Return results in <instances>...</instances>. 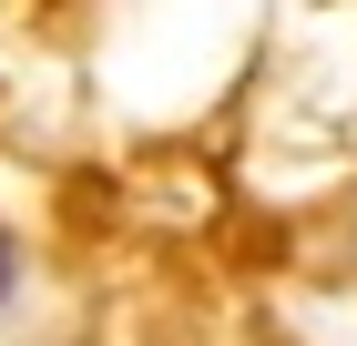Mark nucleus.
I'll return each mask as SVG.
<instances>
[{"instance_id": "f257e3e1", "label": "nucleus", "mask_w": 357, "mask_h": 346, "mask_svg": "<svg viewBox=\"0 0 357 346\" xmlns=\"http://www.w3.org/2000/svg\"><path fill=\"white\" fill-rule=\"evenodd\" d=\"M10 275H21V244H10V224H0V306H10Z\"/></svg>"}]
</instances>
